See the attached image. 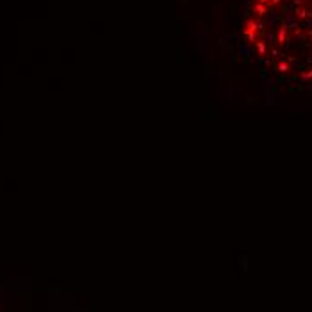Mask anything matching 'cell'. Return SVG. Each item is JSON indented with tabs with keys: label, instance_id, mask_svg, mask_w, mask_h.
Here are the masks:
<instances>
[{
	"label": "cell",
	"instance_id": "cell-1",
	"mask_svg": "<svg viewBox=\"0 0 312 312\" xmlns=\"http://www.w3.org/2000/svg\"><path fill=\"white\" fill-rule=\"evenodd\" d=\"M246 25L258 56L280 74L312 81V0H255Z\"/></svg>",
	"mask_w": 312,
	"mask_h": 312
}]
</instances>
